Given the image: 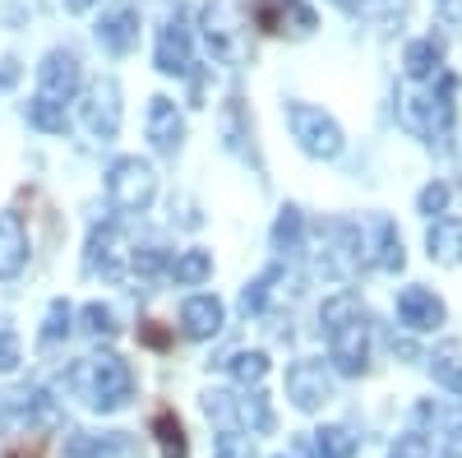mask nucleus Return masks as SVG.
<instances>
[{
    "label": "nucleus",
    "mask_w": 462,
    "mask_h": 458,
    "mask_svg": "<svg viewBox=\"0 0 462 458\" xmlns=\"http://www.w3.org/2000/svg\"><path fill=\"white\" fill-rule=\"evenodd\" d=\"M97 42L116 56H125L134 42H139V10L121 5V10H111L102 23H97Z\"/></svg>",
    "instance_id": "obj_15"
},
{
    "label": "nucleus",
    "mask_w": 462,
    "mask_h": 458,
    "mask_svg": "<svg viewBox=\"0 0 462 458\" xmlns=\"http://www.w3.org/2000/svg\"><path fill=\"white\" fill-rule=\"evenodd\" d=\"M448 458H462V431L453 435V444H448Z\"/></svg>",
    "instance_id": "obj_36"
},
{
    "label": "nucleus",
    "mask_w": 462,
    "mask_h": 458,
    "mask_svg": "<svg viewBox=\"0 0 462 458\" xmlns=\"http://www.w3.org/2000/svg\"><path fill=\"white\" fill-rule=\"evenodd\" d=\"M287 126L291 135L300 139V148L310 158H337L342 153V130L333 117H324V107H310V102H287Z\"/></svg>",
    "instance_id": "obj_6"
},
{
    "label": "nucleus",
    "mask_w": 462,
    "mask_h": 458,
    "mask_svg": "<svg viewBox=\"0 0 462 458\" xmlns=\"http://www.w3.org/2000/svg\"><path fill=\"white\" fill-rule=\"evenodd\" d=\"M453 89H457L453 74H439V93L402 98V126L416 130V135H426L430 144H444L448 130H453Z\"/></svg>",
    "instance_id": "obj_5"
},
{
    "label": "nucleus",
    "mask_w": 462,
    "mask_h": 458,
    "mask_svg": "<svg viewBox=\"0 0 462 458\" xmlns=\"http://www.w3.org/2000/svg\"><path fill=\"white\" fill-rule=\"evenodd\" d=\"M139 338L148 342V348H167V342H171V333H167V329H158V320H148V324L139 329Z\"/></svg>",
    "instance_id": "obj_32"
},
{
    "label": "nucleus",
    "mask_w": 462,
    "mask_h": 458,
    "mask_svg": "<svg viewBox=\"0 0 462 458\" xmlns=\"http://www.w3.org/2000/svg\"><path fill=\"white\" fill-rule=\"evenodd\" d=\"M435 65H439V42H435V37L407 47V74H411V79H426V74H435Z\"/></svg>",
    "instance_id": "obj_23"
},
{
    "label": "nucleus",
    "mask_w": 462,
    "mask_h": 458,
    "mask_svg": "<svg viewBox=\"0 0 462 458\" xmlns=\"http://www.w3.org/2000/svg\"><path fill=\"white\" fill-rule=\"evenodd\" d=\"M152 190H158V176H152V167L139 163V158H121L106 176V195L121 213H143L152 204Z\"/></svg>",
    "instance_id": "obj_7"
},
{
    "label": "nucleus",
    "mask_w": 462,
    "mask_h": 458,
    "mask_svg": "<svg viewBox=\"0 0 462 458\" xmlns=\"http://www.w3.org/2000/svg\"><path fill=\"white\" fill-rule=\"evenodd\" d=\"M439 10H444L448 23H462V0H439Z\"/></svg>",
    "instance_id": "obj_34"
},
{
    "label": "nucleus",
    "mask_w": 462,
    "mask_h": 458,
    "mask_svg": "<svg viewBox=\"0 0 462 458\" xmlns=\"http://www.w3.org/2000/svg\"><path fill=\"white\" fill-rule=\"evenodd\" d=\"M426 246H430V259L457 264V259H462V218H439V222L430 227Z\"/></svg>",
    "instance_id": "obj_18"
},
{
    "label": "nucleus",
    "mask_w": 462,
    "mask_h": 458,
    "mask_svg": "<svg viewBox=\"0 0 462 458\" xmlns=\"http://www.w3.org/2000/svg\"><path fill=\"white\" fill-rule=\"evenodd\" d=\"M389 458H430V440L426 435H402Z\"/></svg>",
    "instance_id": "obj_28"
},
{
    "label": "nucleus",
    "mask_w": 462,
    "mask_h": 458,
    "mask_svg": "<svg viewBox=\"0 0 462 458\" xmlns=\"http://www.w3.org/2000/svg\"><path fill=\"white\" fill-rule=\"evenodd\" d=\"M84 329H88V333H111V329H116L106 305H88V311H84Z\"/></svg>",
    "instance_id": "obj_31"
},
{
    "label": "nucleus",
    "mask_w": 462,
    "mask_h": 458,
    "mask_svg": "<svg viewBox=\"0 0 462 458\" xmlns=\"http://www.w3.org/2000/svg\"><path fill=\"white\" fill-rule=\"evenodd\" d=\"M88 5H93V0H65V10H74V14H84Z\"/></svg>",
    "instance_id": "obj_35"
},
{
    "label": "nucleus",
    "mask_w": 462,
    "mask_h": 458,
    "mask_svg": "<svg viewBox=\"0 0 462 458\" xmlns=\"http://www.w3.org/2000/svg\"><path fill=\"white\" fill-rule=\"evenodd\" d=\"M79 93V56L56 47L37 65V98L28 102V121L37 130H65V102Z\"/></svg>",
    "instance_id": "obj_2"
},
{
    "label": "nucleus",
    "mask_w": 462,
    "mask_h": 458,
    "mask_svg": "<svg viewBox=\"0 0 462 458\" xmlns=\"http://www.w3.org/2000/svg\"><path fill=\"white\" fill-rule=\"evenodd\" d=\"M287 394H291V403H296L300 412L324 407V403H328V394H333L328 366H324V361H296V366L287 370Z\"/></svg>",
    "instance_id": "obj_9"
},
{
    "label": "nucleus",
    "mask_w": 462,
    "mask_h": 458,
    "mask_svg": "<svg viewBox=\"0 0 462 458\" xmlns=\"http://www.w3.org/2000/svg\"><path fill=\"white\" fill-rule=\"evenodd\" d=\"M444 204H448V185H426L420 190V213H444Z\"/></svg>",
    "instance_id": "obj_30"
},
{
    "label": "nucleus",
    "mask_w": 462,
    "mask_h": 458,
    "mask_svg": "<svg viewBox=\"0 0 462 458\" xmlns=\"http://www.w3.org/2000/svg\"><path fill=\"white\" fill-rule=\"evenodd\" d=\"M315 453L319 458H352L356 453V435L342 431V426H324V431H315Z\"/></svg>",
    "instance_id": "obj_22"
},
{
    "label": "nucleus",
    "mask_w": 462,
    "mask_h": 458,
    "mask_svg": "<svg viewBox=\"0 0 462 458\" xmlns=\"http://www.w3.org/2000/svg\"><path fill=\"white\" fill-rule=\"evenodd\" d=\"M250 23L263 33H291L305 37L315 28V10L305 0H250Z\"/></svg>",
    "instance_id": "obj_8"
},
{
    "label": "nucleus",
    "mask_w": 462,
    "mask_h": 458,
    "mask_svg": "<svg viewBox=\"0 0 462 458\" xmlns=\"http://www.w3.org/2000/svg\"><path fill=\"white\" fill-rule=\"evenodd\" d=\"M213 274V255L208 250H185L176 264H171V278L180 283V287H195V283H204Z\"/></svg>",
    "instance_id": "obj_21"
},
{
    "label": "nucleus",
    "mask_w": 462,
    "mask_h": 458,
    "mask_svg": "<svg viewBox=\"0 0 462 458\" xmlns=\"http://www.w3.org/2000/svg\"><path fill=\"white\" fill-rule=\"evenodd\" d=\"M398 320L416 333L426 329H439L444 324V301L430 292V287H402L398 292Z\"/></svg>",
    "instance_id": "obj_11"
},
{
    "label": "nucleus",
    "mask_w": 462,
    "mask_h": 458,
    "mask_svg": "<svg viewBox=\"0 0 462 458\" xmlns=\"http://www.w3.org/2000/svg\"><path fill=\"white\" fill-rule=\"evenodd\" d=\"M430 370L448 394H462V342H453V338L439 342L435 357H430Z\"/></svg>",
    "instance_id": "obj_19"
},
{
    "label": "nucleus",
    "mask_w": 462,
    "mask_h": 458,
    "mask_svg": "<svg viewBox=\"0 0 462 458\" xmlns=\"http://www.w3.org/2000/svg\"><path fill=\"white\" fill-rule=\"evenodd\" d=\"M28 264V227L19 213H0V278H14Z\"/></svg>",
    "instance_id": "obj_13"
},
{
    "label": "nucleus",
    "mask_w": 462,
    "mask_h": 458,
    "mask_svg": "<svg viewBox=\"0 0 462 458\" xmlns=\"http://www.w3.org/2000/svg\"><path fill=\"white\" fill-rule=\"evenodd\" d=\"M65 329H69V305H65V301H51V311H47V329H42V342H56Z\"/></svg>",
    "instance_id": "obj_26"
},
{
    "label": "nucleus",
    "mask_w": 462,
    "mask_h": 458,
    "mask_svg": "<svg viewBox=\"0 0 462 458\" xmlns=\"http://www.w3.org/2000/svg\"><path fill=\"white\" fill-rule=\"evenodd\" d=\"M204 37L217 61L245 65L250 61V19L241 0H208L204 5Z\"/></svg>",
    "instance_id": "obj_4"
},
{
    "label": "nucleus",
    "mask_w": 462,
    "mask_h": 458,
    "mask_svg": "<svg viewBox=\"0 0 462 458\" xmlns=\"http://www.w3.org/2000/svg\"><path fill=\"white\" fill-rule=\"evenodd\" d=\"M125 259H130V241H121L116 227H97L93 241H88V269L106 274V278H121L125 274Z\"/></svg>",
    "instance_id": "obj_12"
},
{
    "label": "nucleus",
    "mask_w": 462,
    "mask_h": 458,
    "mask_svg": "<svg viewBox=\"0 0 462 458\" xmlns=\"http://www.w3.org/2000/svg\"><path fill=\"white\" fill-rule=\"evenodd\" d=\"M324 333H328V352L342 375H361L370 361V311L361 305L356 292H337L324 301Z\"/></svg>",
    "instance_id": "obj_1"
},
{
    "label": "nucleus",
    "mask_w": 462,
    "mask_h": 458,
    "mask_svg": "<svg viewBox=\"0 0 462 458\" xmlns=\"http://www.w3.org/2000/svg\"><path fill=\"white\" fill-rule=\"evenodd\" d=\"M180 324H185V333L189 338H213L217 329H222V301L217 296H189L185 305H180Z\"/></svg>",
    "instance_id": "obj_17"
},
{
    "label": "nucleus",
    "mask_w": 462,
    "mask_h": 458,
    "mask_svg": "<svg viewBox=\"0 0 462 458\" xmlns=\"http://www.w3.org/2000/svg\"><path fill=\"white\" fill-rule=\"evenodd\" d=\"M278 246H287V250H296V241H300V209H282V218H278Z\"/></svg>",
    "instance_id": "obj_25"
},
{
    "label": "nucleus",
    "mask_w": 462,
    "mask_h": 458,
    "mask_svg": "<svg viewBox=\"0 0 462 458\" xmlns=\"http://www.w3.org/2000/svg\"><path fill=\"white\" fill-rule=\"evenodd\" d=\"M84 126L97 135V139H116L121 130V89L116 79H97L84 98Z\"/></svg>",
    "instance_id": "obj_10"
},
{
    "label": "nucleus",
    "mask_w": 462,
    "mask_h": 458,
    "mask_svg": "<svg viewBox=\"0 0 462 458\" xmlns=\"http://www.w3.org/2000/svg\"><path fill=\"white\" fill-rule=\"evenodd\" d=\"M152 435H158V444L167 449V458H185V426H180V416L171 407L152 412Z\"/></svg>",
    "instance_id": "obj_20"
},
{
    "label": "nucleus",
    "mask_w": 462,
    "mask_h": 458,
    "mask_svg": "<svg viewBox=\"0 0 462 458\" xmlns=\"http://www.w3.org/2000/svg\"><path fill=\"white\" fill-rule=\"evenodd\" d=\"M180 135H185V126L176 117V102L171 98H152V107H148V139L158 144L162 153H176Z\"/></svg>",
    "instance_id": "obj_16"
},
{
    "label": "nucleus",
    "mask_w": 462,
    "mask_h": 458,
    "mask_svg": "<svg viewBox=\"0 0 462 458\" xmlns=\"http://www.w3.org/2000/svg\"><path fill=\"white\" fill-rule=\"evenodd\" d=\"M226 370L236 375L241 385H259V379L268 375V357L263 352H236V357L226 361Z\"/></svg>",
    "instance_id": "obj_24"
},
{
    "label": "nucleus",
    "mask_w": 462,
    "mask_h": 458,
    "mask_svg": "<svg viewBox=\"0 0 462 458\" xmlns=\"http://www.w3.org/2000/svg\"><path fill=\"white\" fill-rule=\"evenodd\" d=\"M217 458H254V444L245 435H236V431H226L217 440Z\"/></svg>",
    "instance_id": "obj_27"
},
{
    "label": "nucleus",
    "mask_w": 462,
    "mask_h": 458,
    "mask_svg": "<svg viewBox=\"0 0 462 458\" xmlns=\"http://www.w3.org/2000/svg\"><path fill=\"white\" fill-rule=\"evenodd\" d=\"M5 458H42V435H37L32 444H23V440H19V444H10V453H5Z\"/></svg>",
    "instance_id": "obj_33"
},
{
    "label": "nucleus",
    "mask_w": 462,
    "mask_h": 458,
    "mask_svg": "<svg viewBox=\"0 0 462 458\" xmlns=\"http://www.w3.org/2000/svg\"><path fill=\"white\" fill-rule=\"evenodd\" d=\"M19 361H23V352H19L14 329H0V370H14Z\"/></svg>",
    "instance_id": "obj_29"
},
{
    "label": "nucleus",
    "mask_w": 462,
    "mask_h": 458,
    "mask_svg": "<svg viewBox=\"0 0 462 458\" xmlns=\"http://www.w3.org/2000/svg\"><path fill=\"white\" fill-rule=\"evenodd\" d=\"M158 70L162 74H185L189 70V33L180 23V10L162 23V37H158Z\"/></svg>",
    "instance_id": "obj_14"
},
{
    "label": "nucleus",
    "mask_w": 462,
    "mask_h": 458,
    "mask_svg": "<svg viewBox=\"0 0 462 458\" xmlns=\"http://www.w3.org/2000/svg\"><path fill=\"white\" fill-rule=\"evenodd\" d=\"M65 385L79 394L93 412H116V407H125V398L134 394V375L116 352H102V357L74 361L69 375H65Z\"/></svg>",
    "instance_id": "obj_3"
}]
</instances>
